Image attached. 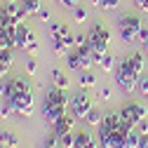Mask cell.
<instances>
[{
	"label": "cell",
	"mask_w": 148,
	"mask_h": 148,
	"mask_svg": "<svg viewBox=\"0 0 148 148\" xmlns=\"http://www.w3.org/2000/svg\"><path fill=\"white\" fill-rule=\"evenodd\" d=\"M139 40H141V47H143V49H148V24L141 28V35H139Z\"/></svg>",
	"instance_id": "29"
},
{
	"label": "cell",
	"mask_w": 148,
	"mask_h": 148,
	"mask_svg": "<svg viewBox=\"0 0 148 148\" xmlns=\"http://www.w3.org/2000/svg\"><path fill=\"white\" fill-rule=\"evenodd\" d=\"M99 143L94 141V136H92L89 132H85V129H82V132H75V146H73V148H97Z\"/></svg>",
	"instance_id": "9"
},
{
	"label": "cell",
	"mask_w": 148,
	"mask_h": 148,
	"mask_svg": "<svg viewBox=\"0 0 148 148\" xmlns=\"http://www.w3.org/2000/svg\"><path fill=\"white\" fill-rule=\"evenodd\" d=\"M75 120H78V118H71V115L66 113L64 118H59L57 122L52 125V132H54V134H66V132H73V125H75Z\"/></svg>",
	"instance_id": "8"
},
{
	"label": "cell",
	"mask_w": 148,
	"mask_h": 148,
	"mask_svg": "<svg viewBox=\"0 0 148 148\" xmlns=\"http://www.w3.org/2000/svg\"><path fill=\"white\" fill-rule=\"evenodd\" d=\"M118 26H120V35H122V40H125L127 45H132L134 40H139L141 28H143L141 19H139V16H134V14H127V16H122Z\"/></svg>",
	"instance_id": "2"
},
{
	"label": "cell",
	"mask_w": 148,
	"mask_h": 148,
	"mask_svg": "<svg viewBox=\"0 0 148 148\" xmlns=\"http://www.w3.org/2000/svg\"><path fill=\"white\" fill-rule=\"evenodd\" d=\"M103 125L110 129V132H118L120 125H122V115L120 113H108V115H103Z\"/></svg>",
	"instance_id": "13"
},
{
	"label": "cell",
	"mask_w": 148,
	"mask_h": 148,
	"mask_svg": "<svg viewBox=\"0 0 148 148\" xmlns=\"http://www.w3.org/2000/svg\"><path fill=\"white\" fill-rule=\"evenodd\" d=\"M115 80H118V85H120V89L125 92V94H134V92L139 89V78L132 73L127 59L115 66Z\"/></svg>",
	"instance_id": "1"
},
{
	"label": "cell",
	"mask_w": 148,
	"mask_h": 148,
	"mask_svg": "<svg viewBox=\"0 0 148 148\" xmlns=\"http://www.w3.org/2000/svg\"><path fill=\"white\" fill-rule=\"evenodd\" d=\"M61 5H64V7H71V10H75V7L80 5V0H61Z\"/></svg>",
	"instance_id": "37"
},
{
	"label": "cell",
	"mask_w": 148,
	"mask_h": 148,
	"mask_svg": "<svg viewBox=\"0 0 148 148\" xmlns=\"http://www.w3.org/2000/svg\"><path fill=\"white\" fill-rule=\"evenodd\" d=\"M0 143H5L10 148H16L21 141H19V136H16L14 132H0Z\"/></svg>",
	"instance_id": "16"
},
{
	"label": "cell",
	"mask_w": 148,
	"mask_h": 148,
	"mask_svg": "<svg viewBox=\"0 0 148 148\" xmlns=\"http://www.w3.org/2000/svg\"><path fill=\"white\" fill-rule=\"evenodd\" d=\"M85 42H87V35L78 33V35H75V45H85Z\"/></svg>",
	"instance_id": "39"
},
{
	"label": "cell",
	"mask_w": 148,
	"mask_h": 148,
	"mask_svg": "<svg viewBox=\"0 0 148 148\" xmlns=\"http://www.w3.org/2000/svg\"><path fill=\"white\" fill-rule=\"evenodd\" d=\"M78 82H80V87H82V89L94 87V85H97V75L87 68V71H82V73H80V80H78Z\"/></svg>",
	"instance_id": "15"
},
{
	"label": "cell",
	"mask_w": 148,
	"mask_h": 148,
	"mask_svg": "<svg viewBox=\"0 0 148 148\" xmlns=\"http://www.w3.org/2000/svg\"><path fill=\"white\" fill-rule=\"evenodd\" d=\"M139 92H141L143 97H148V75H146V78L139 82Z\"/></svg>",
	"instance_id": "35"
},
{
	"label": "cell",
	"mask_w": 148,
	"mask_h": 148,
	"mask_svg": "<svg viewBox=\"0 0 148 148\" xmlns=\"http://www.w3.org/2000/svg\"><path fill=\"white\" fill-rule=\"evenodd\" d=\"M12 113H14V106H12L10 101H5L3 106H0V118H3V120H7Z\"/></svg>",
	"instance_id": "25"
},
{
	"label": "cell",
	"mask_w": 148,
	"mask_h": 148,
	"mask_svg": "<svg viewBox=\"0 0 148 148\" xmlns=\"http://www.w3.org/2000/svg\"><path fill=\"white\" fill-rule=\"evenodd\" d=\"M97 64H99V68H101V71H113V68L118 66V64H115V57H113V54H108V52L103 54V57H101Z\"/></svg>",
	"instance_id": "17"
},
{
	"label": "cell",
	"mask_w": 148,
	"mask_h": 148,
	"mask_svg": "<svg viewBox=\"0 0 148 148\" xmlns=\"http://www.w3.org/2000/svg\"><path fill=\"white\" fill-rule=\"evenodd\" d=\"M120 5V0H101V7L103 10H115Z\"/></svg>",
	"instance_id": "32"
},
{
	"label": "cell",
	"mask_w": 148,
	"mask_h": 148,
	"mask_svg": "<svg viewBox=\"0 0 148 148\" xmlns=\"http://www.w3.org/2000/svg\"><path fill=\"white\" fill-rule=\"evenodd\" d=\"M134 7L141 12H148V0H134Z\"/></svg>",
	"instance_id": "36"
},
{
	"label": "cell",
	"mask_w": 148,
	"mask_h": 148,
	"mask_svg": "<svg viewBox=\"0 0 148 148\" xmlns=\"http://www.w3.org/2000/svg\"><path fill=\"white\" fill-rule=\"evenodd\" d=\"M19 3L24 5V10H26L28 16H31V14H38V10L42 7V5H40V0H19Z\"/></svg>",
	"instance_id": "19"
},
{
	"label": "cell",
	"mask_w": 148,
	"mask_h": 148,
	"mask_svg": "<svg viewBox=\"0 0 148 148\" xmlns=\"http://www.w3.org/2000/svg\"><path fill=\"white\" fill-rule=\"evenodd\" d=\"M125 148H139V132H129V134H127Z\"/></svg>",
	"instance_id": "23"
},
{
	"label": "cell",
	"mask_w": 148,
	"mask_h": 148,
	"mask_svg": "<svg viewBox=\"0 0 148 148\" xmlns=\"http://www.w3.org/2000/svg\"><path fill=\"white\" fill-rule=\"evenodd\" d=\"M49 16H52V12H49L47 7H40V10H38V19H40V21H49Z\"/></svg>",
	"instance_id": "31"
},
{
	"label": "cell",
	"mask_w": 148,
	"mask_h": 148,
	"mask_svg": "<svg viewBox=\"0 0 148 148\" xmlns=\"http://www.w3.org/2000/svg\"><path fill=\"white\" fill-rule=\"evenodd\" d=\"M7 94V82H3V78H0V97Z\"/></svg>",
	"instance_id": "40"
},
{
	"label": "cell",
	"mask_w": 148,
	"mask_h": 148,
	"mask_svg": "<svg viewBox=\"0 0 148 148\" xmlns=\"http://www.w3.org/2000/svg\"><path fill=\"white\" fill-rule=\"evenodd\" d=\"M125 139H127V134L113 132V134H110V148H125Z\"/></svg>",
	"instance_id": "20"
},
{
	"label": "cell",
	"mask_w": 148,
	"mask_h": 148,
	"mask_svg": "<svg viewBox=\"0 0 148 148\" xmlns=\"http://www.w3.org/2000/svg\"><path fill=\"white\" fill-rule=\"evenodd\" d=\"M35 71H38L35 59H28V61H26V73H28V75H35Z\"/></svg>",
	"instance_id": "30"
},
{
	"label": "cell",
	"mask_w": 148,
	"mask_h": 148,
	"mask_svg": "<svg viewBox=\"0 0 148 148\" xmlns=\"http://www.w3.org/2000/svg\"><path fill=\"white\" fill-rule=\"evenodd\" d=\"M85 122H87V125H92V127H99V125L103 122V115H101V110L92 108L89 113H87V118H85Z\"/></svg>",
	"instance_id": "18"
},
{
	"label": "cell",
	"mask_w": 148,
	"mask_h": 148,
	"mask_svg": "<svg viewBox=\"0 0 148 148\" xmlns=\"http://www.w3.org/2000/svg\"><path fill=\"white\" fill-rule=\"evenodd\" d=\"M19 92H31V82L26 78H14L7 82V94L3 99H12L14 94H19Z\"/></svg>",
	"instance_id": "7"
},
{
	"label": "cell",
	"mask_w": 148,
	"mask_h": 148,
	"mask_svg": "<svg viewBox=\"0 0 148 148\" xmlns=\"http://www.w3.org/2000/svg\"><path fill=\"white\" fill-rule=\"evenodd\" d=\"M92 5H97V7H101V0H92Z\"/></svg>",
	"instance_id": "42"
},
{
	"label": "cell",
	"mask_w": 148,
	"mask_h": 148,
	"mask_svg": "<svg viewBox=\"0 0 148 148\" xmlns=\"http://www.w3.org/2000/svg\"><path fill=\"white\" fill-rule=\"evenodd\" d=\"M136 132H139V134H148V118L141 120V122L136 125Z\"/></svg>",
	"instance_id": "34"
},
{
	"label": "cell",
	"mask_w": 148,
	"mask_h": 148,
	"mask_svg": "<svg viewBox=\"0 0 148 148\" xmlns=\"http://www.w3.org/2000/svg\"><path fill=\"white\" fill-rule=\"evenodd\" d=\"M99 99H101V101H110V99H113V92H110V87L103 85V87L99 89Z\"/></svg>",
	"instance_id": "28"
},
{
	"label": "cell",
	"mask_w": 148,
	"mask_h": 148,
	"mask_svg": "<svg viewBox=\"0 0 148 148\" xmlns=\"http://www.w3.org/2000/svg\"><path fill=\"white\" fill-rule=\"evenodd\" d=\"M12 52L14 49H0V64H5V66L12 68V61H14V54Z\"/></svg>",
	"instance_id": "22"
},
{
	"label": "cell",
	"mask_w": 148,
	"mask_h": 148,
	"mask_svg": "<svg viewBox=\"0 0 148 148\" xmlns=\"http://www.w3.org/2000/svg\"><path fill=\"white\" fill-rule=\"evenodd\" d=\"M42 148H61V143H59V134L52 132V134L45 139V146H42Z\"/></svg>",
	"instance_id": "24"
},
{
	"label": "cell",
	"mask_w": 148,
	"mask_h": 148,
	"mask_svg": "<svg viewBox=\"0 0 148 148\" xmlns=\"http://www.w3.org/2000/svg\"><path fill=\"white\" fill-rule=\"evenodd\" d=\"M89 110H92V99H89V94L85 89H80L78 94L71 97V113H73V118L85 120Z\"/></svg>",
	"instance_id": "4"
},
{
	"label": "cell",
	"mask_w": 148,
	"mask_h": 148,
	"mask_svg": "<svg viewBox=\"0 0 148 148\" xmlns=\"http://www.w3.org/2000/svg\"><path fill=\"white\" fill-rule=\"evenodd\" d=\"M146 57H148V49H146Z\"/></svg>",
	"instance_id": "45"
},
{
	"label": "cell",
	"mask_w": 148,
	"mask_h": 148,
	"mask_svg": "<svg viewBox=\"0 0 148 148\" xmlns=\"http://www.w3.org/2000/svg\"><path fill=\"white\" fill-rule=\"evenodd\" d=\"M127 61H129V68H132V73H134L136 78H141V73H143V64H146L143 54H141V52H136V54H132V57H129Z\"/></svg>",
	"instance_id": "10"
},
{
	"label": "cell",
	"mask_w": 148,
	"mask_h": 148,
	"mask_svg": "<svg viewBox=\"0 0 148 148\" xmlns=\"http://www.w3.org/2000/svg\"><path fill=\"white\" fill-rule=\"evenodd\" d=\"M66 64H68L71 71H85V59L78 54V49H75V52H71L68 57H66Z\"/></svg>",
	"instance_id": "12"
},
{
	"label": "cell",
	"mask_w": 148,
	"mask_h": 148,
	"mask_svg": "<svg viewBox=\"0 0 148 148\" xmlns=\"http://www.w3.org/2000/svg\"><path fill=\"white\" fill-rule=\"evenodd\" d=\"M73 19H75V21H85V19H87V10L78 5L75 10H73Z\"/></svg>",
	"instance_id": "27"
},
{
	"label": "cell",
	"mask_w": 148,
	"mask_h": 148,
	"mask_svg": "<svg viewBox=\"0 0 148 148\" xmlns=\"http://www.w3.org/2000/svg\"><path fill=\"white\" fill-rule=\"evenodd\" d=\"M52 80H54V87H59V89H68V78H66V73H64V71L54 68V71H52Z\"/></svg>",
	"instance_id": "14"
},
{
	"label": "cell",
	"mask_w": 148,
	"mask_h": 148,
	"mask_svg": "<svg viewBox=\"0 0 148 148\" xmlns=\"http://www.w3.org/2000/svg\"><path fill=\"white\" fill-rule=\"evenodd\" d=\"M52 52L57 54V57H64V54H66V45L61 40H52Z\"/></svg>",
	"instance_id": "26"
},
{
	"label": "cell",
	"mask_w": 148,
	"mask_h": 148,
	"mask_svg": "<svg viewBox=\"0 0 148 148\" xmlns=\"http://www.w3.org/2000/svg\"><path fill=\"white\" fill-rule=\"evenodd\" d=\"M7 3H14V0H7Z\"/></svg>",
	"instance_id": "44"
},
{
	"label": "cell",
	"mask_w": 148,
	"mask_h": 148,
	"mask_svg": "<svg viewBox=\"0 0 148 148\" xmlns=\"http://www.w3.org/2000/svg\"><path fill=\"white\" fill-rule=\"evenodd\" d=\"M66 35H68V26H66L64 21L49 24V38H52V40H61V38H66Z\"/></svg>",
	"instance_id": "11"
},
{
	"label": "cell",
	"mask_w": 148,
	"mask_h": 148,
	"mask_svg": "<svg viewBox=\"0 0 148 148\" xmlns=\"http://www.w3.org/2000/svg\"><path fill=\"white\" fill-rule=\"evenodd\" d=\"M42 120L47 122V125H54L59 118H64L66 113H68V106H57V103H47V101H42Z\"/></svg>",
	"instance_id": "6"
},
{
	"label": "cell",
	"mask_w": 148,
	"mask_h": 148,
	"mask_svg": "<svg viewBox=\"0 0 148 148\" xmlns=\"http://www.w3.org/2000/svg\"><path fill=\"white\" fill-rule=\"evenodd\" d=\"M120 115H122L125 122H129V125L136 129V125L148 118V108L141 106V103H136V101H129V103H125V106L120 108Z\"/></svg>",
	"instance_id": "3"
},
{
	"label": "cell",
	"mask_w": 148,
	"mask_h": 148,
	"mask_svg": "<svg viewBox=\"0 0 148 148\" xmlns=\"http://www.w3.org/2000/svg\"><path fill=\"white\" fill-rule=\"evenodd\" d=\"M61 42L66 45V49H71L73 45H75V35H71V33H68V35H66V38H61Z\"/></svg>",
	"instance_id": "33"
},
{
	"label": "cell",
	"mask_w": 148,
	"mask_h": 148,
	"mask_svg": "<svg viewBox=\"0 0 148 148\" xmlns=\"http://www.w3.org/2000/svg\"><path fill=\"white\" fill-rule=\"evenodd\" d=\"M139 148H148V134H139Z\"/></svg>",
	"instance_id": "38"
},
{
	"label": "cell",
	"mask_w": 148,
	"mask_h": 148,
	"mask_svg": "<svg viewBox=\"0 0 148 148\" xmlns=\"http://www.w3.org/2000/svg\"><path fill=\"white\" fill-rule=\"evenodd\" d=\"M0 148H10V146H5V143H0Z\"/></svg>",
	"instance_id": "43"
},
{
	"label": "cell",
	"mask_w": 148,
	"mask_h": 148,
	"mask_svg": "<svg viewBox=\"0 0 148 148\" xmlns=\"http://www.w3.org/2000/svg\"><path fill=\"white\" fill-rule=\"evenodd\" d=\"M59 143H61V148H73V146H75V134H73V132L59 134Z\"/></svg>",
	"instance_id": "21"
},
{
	"label": "cell",
	"mask_w": 148,
	"mask_h": 148,
	"mask_svg": "<svg viewBox=\"0 0 148 148\" xmlns=\"http://www.w3.org/2000/svg\"><path fill=\"white\" fill-rule=\"evenodd\" d=\"M10 73V66H5V64H0V78H5Z\"/></svg>",
	"instance_id": "41"
},
{
	"label": "cell",
	"mask_w": 148,
	"mask_h": 148,
	"mask_svg": "<svg viewBox=\"0 0 148 148\" xmlns=\"http://www.w3.org/2000/svg\"><path fill=\"white\" fill-rule=\"evenodd\" d=\"M14 106V113L16 115H31L33 113V94L31 92H19V94H14L12 99H5Z\"/></svg>",
	"instance_id": "5"
}]
</instances>
